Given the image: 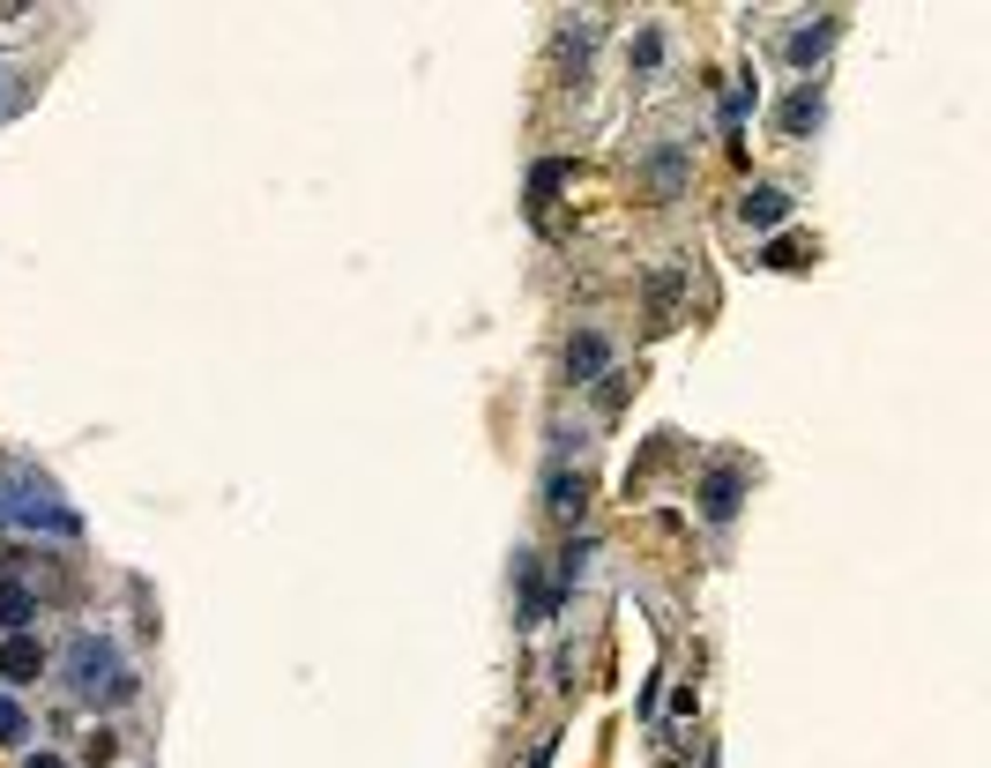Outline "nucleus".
<instances>
[{"mask_svg":"<svg viewBox=\"0 0 991 768\" xmlns=\"http://www.w3.org/2000/svg\"><path fill=\"white\" fill-rule=\"evenodd\" d=\"M68 672H75V694H83V701H97V709H113V701H127V694H134V680L120 672V657H113L105 641H90V635L68 649Z\"/></svg>","mask_w":991,"mask_h":768,"instance_id":"1","label":"nucleus"},{"mask_svg":"<svg viewBox=\"0 0 991 768\" xmlns=\"http://www.w3.org/2000/svg\"><path fill=\"white\" fill-rule=\"evenodd\" d=\"M739 493H745V477L731 463H716L701 477V515H708V522H731V515H739Z\"/></svg>","mask_w":991,"mask_h":768,"instance_id":"2","label":"nucleus"},{"mask_svg":"<svg viewBox=\"0 0 991 768\" xmlns=\"http://www.w3.org/2000/svg\"><path fill=\"white\" fill-rule=\"evenodd\" d=\"M515 575H522V627H544L552 619V590H544V575H538V553L515 559Z\"/></svg>","mask_w":991,"mask_h":768,"instance_id":"3","label":"nucleus"},{"mask_svg":"<svg viewBox=\"0 0 991 768\" xmlns=\"http://www.w3.org/2000/svg\"><path fill=\"white\" fill-rule=\"evenodd\" d=\"M783 216H790L783 187H753V194H745V224H753V232H768V224H783Z\"/></svg>","mask_w":991,"mask_h":768,"instance_id":"4","label":"nucleus"},{"mask_svg":"<svg viewBox=\"0 0 991 768\" xmlns=\"http://www.w3.org/2000/svg\"><path fill=\"white\" fill-rule=\"evenodd\" d=\"M31 672H45V649L15 635L8 649H0V680H31Z\"/></svg>","mask_w":991,"mask_h":768,"instance_id":"5","label":"nucleus"},{"mask_svg":"<svg viewBox=\"0 0 991 768\" xmlns=\"http://www.w3.org/2000/svg\"><path fill=\"white\" fill-rule=\"evenodd\" d=\"M38 619V598L23 582H0V627H31Z\"/></svg>","mask_w":991,"mask_h":768,"instance_id":"6","label":"nucleus"},{"mask_svg":"<svg viewBox=\"0 0 991 768\" xmlns=\"http://www.w3.org/2000/svg\"><path fill=\"white\" fill-rule=\"evenodd\" d=\"M567 374H575V381L604 374V336H575V343H567Z\"/></svg>","mask_w":991,"mask_h":768,"instance_id":"7","label":"nucleus"},{"mask_svg":"<svg viewBox=\"0 0 991 768\" xmlns=\"http://www.w3.org/2000/svg\"><path fill=\"white\" fill-rule=\"evenodd\" d=\"M581 500H589V485L559 470V477H552V515H567V522H575V515H581Z\"/></svg>","mask_w":991,"mask_h":768,"instance_id":"8","label":"nucleus"},{"mask_svg":"<svg viewBox=\"0 0 991 768\" xmlns=\"http://www.w3.org/2000/svg\"><path fill=\"white\" fill-rule=\"evenodd\" d=\"M783 128H790V134L821 128V97H813V90H798V97H790V105H783Z\"/></svg>","mask_w":991,"mask_h":768,"instance_id":"9","label":"nucleus"},{"mask_svg":"<svg viewBox=\"0 0 991 768\" xmlns=\"http://www.w3.org/2000/svg\"><path fill=\"white\" fill-rule=\"evenodd\" d=\"M827 45H835V23H821V31H798V38H790V60H821Z\"/></svg>","mask_w":991,"mask_h":768,"instance_id":"10","label":"nucleus"},{"mask_svg":"<svg viewBox=\"0 0 991 768\" xmlns=\"http://www.w3.org/2000/svg\"><path fill=\"white\" fill-rule=\"evenodd\" d=\"M760 261H768V269H805V261H813V247H805V239H776Z\"/></svg>","mask_w":991,"mask_h":768,"instance_id":"11","label":"nucleus"},{"mask_svg":"<svg viewBox=\"0 0 991 768\" xmlns=\"http://www.w3.org/2000/svg\"><path fill=\"white\" fill-rule=\"evenodd\" d=\"M0 739H23V709L15 701H0Z\"/></svg>","mask_w":991,"mask_h":768,"instance_id":"12","label":"nucleus"},{"mask_svg":"<svg viewBox=\"0 0 991 768\" xmlns=\"http://www.w3.org/2000/svg\"><path fill=\"white\" fill-rule=\"evenodd\" d=\"M23 768H60V754H38V761H23Z\"/></svg>","mask_w":991,"mask_h":768,"instance_id":"13","label":"nucleus"}]
</instances>
